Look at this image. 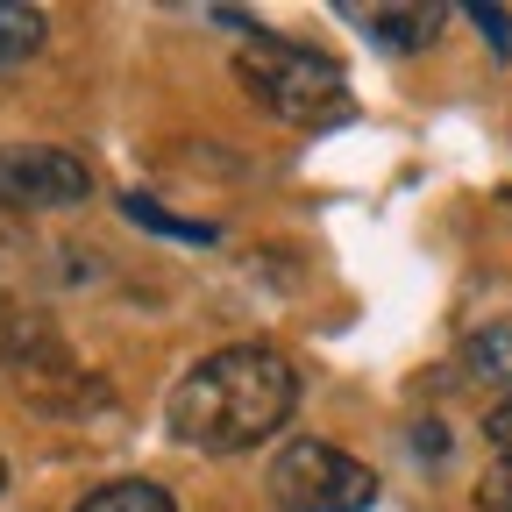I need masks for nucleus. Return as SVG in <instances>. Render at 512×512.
<instances>
[{"instance_id": "f257e3e1", "label": "nucleus", "mask_w": 512, "mask_h": 512, "mask_svg": "<svg viewBox=\"0 0 512 512\" xmlns=\"http://www.w3.org/2000/svg\"><path fill=\"white\" fill-rule=\"evenodd\" d=\"M299 413V370L271 342H235L200 356L164 399V427L192 456H249L292 427Z\"/></svg>"}, {"instance_id": "f03ea898", "label": "nucleus", "mask_w": 512, "mask_h": 512, "mask_svg": "<svg viewBox=\"0 0 512 512\" xmlns=\"http://www.w3.org/2000/svg\"><path fill=\"white\" fill-rule=\"evenodd\" d=\"M235 79H242V93L256 107H264L271 121H285V128H342L356 114L349 72L328 50L292 43V36H249L235 50Z\"/></svg>"}, {"instance_id": "7ed1b4c3", "label": "nucleus", "mask_w": 512, "mask_h": 512, "mask_svg": "<svg viewBox=\"0 0 512 512\" xmlns=\"http://www.w3.org/2000/svg\"><path fill=\"white\" fill-rule=\"evenodd\" d=\"M271 505L278 512H370L377 505V470L356 463L335 441L292 434L271 456Z\"/></svg>"}, {"instance_id": "20e7f679", "label": "nucleus", "mask_w": 512, "mask_h": 512, "mask_svg": "<svg viewBox=\"0 0 512 512\" xmlns=\"http://www.w3.org/2000/svg\"><path fill=\"white\" fill-rule=\"evenodd\" d=\"M93 200L86 157L57 143H0V207L8 214H64Z\"/></svg>"}, {"instance_id": "39448f33", "label": "nucleus", "mask_w": 512, "mask_h": 512, "mask_svg": "<svg viewBox=\"0 0 512 512\" xmlns=\"http://www.w3.org/2000/svg\"><path fill=\"white\" fill-rule=\"evenodd\" d=\"M0 370H8L22 392L57 370H72V349H64V335L50 328V320L22 299H0Z\"/></svg>"}, {"instance_id": "423d86ee", "label": "nucleus", "mask_w": 512, "mask_h": 512, "mask_svg": "<svg viewBox=\"0 0 512 512\" xmlns=\"http://www.w3.org/2000/svg\"><path fill=\"white\" fill-rule=\"evenodd\" d=\"M463 370L477 384H491L498 406H512V320H491V328H477L463 342Z\"/></svg>"}, {"instance_id": "0eeeda50", "label": "nucleus", "mask_w": 512, "mask_h": 512, "mask_svg": "<svg viewBox=\"0 0 512 512\" xmlns=\"http://www.w3.org/2000/svg\"><path fill=\"white\" fill-rule=\"evenodd\" d=\"M72 512H178V498H171L157 477H114V484L86 491Z\"/></svg>"}, {"instance_id": "6e6552de", "label": "nucleus", "mask_w": 512, "mask_h": 512, "mask_svg": "<svg viewBox=\"0 0 512 512\" xmlns=\"http://www.w3.org/2000/svg\"><path fill=\"white\" fill-rule=\"evenodd\" d=\"M434 36H441V8H377L370 15L377 50H427Z\"/></svg>"}, {"instance_id": "1a4fd4ad", "label": "nucleus", "mask_w": 512, "mask_h": 512, "mask_svg": "<svg viewBox=\"0 0 512 512\" xmlns=\"http://www.w3.org/2000/svg\"><path fill=\"white\" fill-rule=\"evenodd\" d=\"M50 36L43 8H22V0H0V72H15L22 57H36Z\"/></svg>"}, {"instance_id": "9d476101", "label": "nucleus", "mask_w": 512, "mask_h": 512, "mask_svg": "<svg viewBox=\"0 0 512 512\" xmlns=\"http://www.w3.org/2000/svg\"><path fill=\"white\" fill-rule=\"evenodd\" d=\"M477 512H512V456H491V470L477 477Z\"/></svg>"}, {"instance_id": "9b49d317", "label": "nucleus", "mask_w": 512, "mask_h": 512, "mask_svg": "<svg viewBox=\"0 0 512 512\" xmlns=\"http://www.w3.org/2000/svg\"><path fill=\"white\" fill-rule=\"evenodd\" d=\"M484 441L498 448V456H512V406H491L484 413Z\"/></svg>"}, {"instance_id": "f8f14e48", "label": "nucleus", "mask_w": 512, "mask_h": 512, "mask_svg": "<svg viewBox=\"0 0 512 512\" xmlns=\"http://www.w3.org/2000/svg\"><path fill=\"white\" fill-rule=\"evenodd\" d=\"M0 491H8V456H0Z\"/></svg>"}, {"instance_id": "ddd939ff", "label": "nucleus", "mask_w": 512, "mask_h": 512, "mask_svg": "<svg viewBox=\"0 0 512 512\" xmlns=\"http://www.w3.org/2000/svg\"><path fill=\"white\" fill-rule=\"evenodd\" d=\"M505 57H512V50H505Z\"/></svg>"}]
</instances>
